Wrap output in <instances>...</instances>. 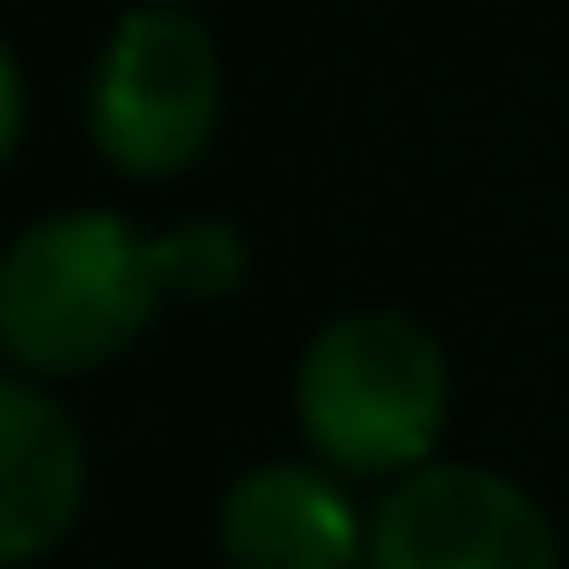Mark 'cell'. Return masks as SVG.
Returning <instances> with one entry per match:
<instances>
[{"label":"cell","instance_id":"6","mask_svg":"<svg viewBox=\"0 0 569 569\" xmlns=\"http://www.w3.org/2000/svg\"><path fill=\"white\" fill-rule=\"evenodd\" d=\"M219 546L234 569H351L359 515L312 468H258L219 507Z\"/></svg>","mask_w":569,"mask_h":569},{"label":"cell","instance_id":"7","mask_svg":"<svg viewBox=\"0 0 569 569\" xmlns=\"http://www.w3.org/2000/svg\"><path fill=\"white\" fill-rule=\"evenodd\" d=\"M17 133H24V79H17V56L0 48V164H9Z\"/></svg>","mask_w":569,"mask_h":569},{"label":"cell","instance_id":"2","mask_svg":"<svg viewBox=\"0 0 569 569\" xmlns=\"http://www.w3.org/2000/svg\"><path fill=\"white\" fill-rule=\"evenodd\" d=\"M297 421L336 468L398 476L445 429V351L406 312H343L297 367Z\"/></svg>","mask_w":569,"mask_h":569},{"label":"cell","instance_id":"5","mask_svg":"<svg viewBox=\"0 0 569 569\" xmlns=\"http://www.w3.org/2000/svg\"><path fill=\"white\" fill-rule=\"evenodd\" d=\"M87 499V445L71 413L32 390V382H0V569L48 553Z\"/></svg>","mask_w":569,"mask_h":569},{"label":"cell","instance_id":"1","mask_svg":"<svg viewBox=\"0 0 569 569\" xmlns=\"http://www.w3.org/2000/svg\"><path fill=\"white\" fill-rule=\"evenodd\" d=\"M242 273H250V250L219 219H196L149 242L110 211H71L32 227L0 258V343L32 375H87L118 359L172 289L219 297Z\"/></svg>","mask_w":569,"mask_h":569},{"label":"cell","instance_id":"4","mask_svg":"<svg viewBox=\"0 0 569 569\" xmlns=\"http://www.w3.org/2000/svg\"><path fill=\"white\" fill-rule=\"evenodd\" d=\"M367 569H561V546L522 483L491 468H421L382 499Z\"/></svg>","mask_w":569,"mask_h":569},{"label":"cell","instance_id":"3","mask_svg":"<svg viewBox=\"0 0 569 569\" xmlns=\"http://www.w3.org/2000/svg\"><path fill=\"white\" fill-rule=\"evenodd\" d=\"M219 133V48L180 9H141L118 24L94 71V149L118 172L164 180L196 164Z\"/></svg>","mask_w":569,"mask_h":569}]
</instances>
